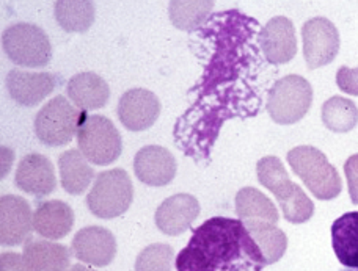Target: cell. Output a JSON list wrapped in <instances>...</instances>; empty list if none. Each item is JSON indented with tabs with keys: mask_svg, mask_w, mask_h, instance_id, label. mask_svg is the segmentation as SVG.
I'll use <instances>...</instances> for the list:
<instances>
[{
	"mask_svg": "<svg viewBox=\"0 0 358 271\" xmlns=\"http://www.w3.org/2000/svg\"><path fill=\"white\" fill-rule=\"evenodd\" d=\"M267 261L244 221L209 218L176 257L178 271H263Z\"/></svg>",
	"mask_w": 358,
	"mask_h": 271,
	"instance_id": "6da1fadb",
	"label": "cell"
},
{
	"mask_svg": "<svg viewBox=\"0 0 358 271\" xmlns=\"http://www.w3.org/2000/svg\"><path fill=\"white\" fill-rule=\"evenodd\" d=\"M258 180L268 191L273 193L283 210L286 221L292 224L306 223L315 214V204L306 193L294 184L278 157H263L257 163Z\"/></svg>",
	"mask_w": 358,
	"mask_h": 271,
	"instance_id": "7a4b0ae2",
	"label": "cell"
},
{
	"mask_svg": "<svg viewBox=\"0 0 358 271\" xmlns=\"http://www.w3.org/2000/svg\"><path fill=\"white\" fill-rule=\"evenodd\" d=\"M287 163L302 179L308 190L321 201H330L340 195L343 182L336 168L322 151L313 146H297L287 152Z\"/></svg>",
	"mask_w": 358,
	"mask_h": 271,
	"instance_id": "3957f363",
	"label": "cell"
},
{
	"mask_svg": "<svg viewBox=\"0 0 358 271\" xmlns=\"http://www.w3.org/2000/svg\"><path fill=\"white\" fill-rule=\"evenodd\" d=\"M87 118L85 112L76 108L65 96H55L35 116V135L41 143L50 147L65 146L79 133Z\"/></svg>",
	"mask_w": 358,
	"mask_h": 271,
	"instance_id": "277c9868",
	"label": "cell"
},
{
	"mask_svg": "<svg viewBox=\"0 0 358 271\" xmlns=\"http://www.w3.org/2000/svg\"><path fill=\"white\" fill-rule=\"evenodd\" d=\"M132 198L134 186L129 174L123 168H113L96 176L87 196V205L94 217L112 219L126 214Z\"/></svg>",
	"mask_w": 358,
	"mask_h": 271,
	"instance_id": "5b68a950",
	"label": "cell"
},
{
	"mask_svg": "<svg viewBox=\"0 0 358 271\" xmlns=\"http://www.w3.org/2000/svg\"><path fill=\"white\" fill-rule=\"evenodd\" d=\"M313 104V87L302 75H286L268 89L267 113L273 122L283 126L296 124L308 113Z\"/></svg>",
	"mask_w": 358,
	"mask_h": 271,
	"instance_id": "8992f818",
	"label": "cell"
},
{
	"mask_svg": "<svg viewBox=\"0 0 358 271\" xmlns=\"http://www.w3.org/2000/svg\"><path fill=\"white\" fill-rule=\"evenodd\" d=\"M2 46L10 60L24 68H44L52 58L46 31L30 22H17L5 29Z\"/></svg>",
	"mask_w": 358,
	"mask_h": 271,
	"instance_id": "52a82bcc",
	"label": "cell"
},
{
	"mask_svg": "<svg viewBox=\"0 0 358 271\" xmlns=\"http://www.w3.org/2000/svg\"><path fill=\"white\" fill-rule=\"evenodd\" d=\"M78 145L88 162L99 166L113 163L123 151V141L117 126L102 115L88 116L79 129Z\"/></svg>",
	"mask_w": 358,
	"mask_h": 271,
	"instance_id": "ba28073f",
	"label": "cell"
},
{
	"mask_svg": "<svg viewBox=\"0 0 358 271\" xmlns=\"http://www.w3.org/2000/svg\"><path fill=\"white\" fill-rule=\"evenodd\" d=\"M303 57L310 69L322 68L340 52V31L327 17H313L302 27Z\"/></svg>",
	"mask_w": 358,
	"mask_h": 271,
	"instance_id": "9c48e42d",
	"label": "cell"
},
{
	"mask_svg": "<svg viewBox=\"0 0 358 271\" xmlns=\"http://www.w3.org/2000/svg\"><path fill=\"white\" fill-rule=\"evenodd\" d=\"M161 115V101L145 88H132L120 98L118 118L127 131L143 132L155 126Z\"/></svg>",
	"mask_w": 358,
	"mask_h": 271,
	"instance_id": "30bf717a",
	"label": "cell"
},
{
	"mask_svg": "<svg viewBox=\"0 0 358 271\" xmlns=\"http://www.w3.org/2000/svg\"><path fill=\"white\" fill-rule=\"evenodd\" d=\"M76 259L92 267H107L117 256V240L110 230L102 226H88L80 229L71 242Z\"/></svg>",
	"mask_w": 358,
	"mask_h": 271,
	"instance_id": "8fae6325",
	"label": "cell"
},
{
	"mask_svg": "<svg viewBox=\"0 0 358 271\" xmlns=\"http://www.w3.org/2000/svg\"><path fill=\"white\" fill-rule=\"evenodd\" d=\"M34 228L30 204L16 195H3L0 199V242L3 247H17L29 242Z\"/></svg>",
	"mask_w": 358,
	"mask_h": 271,
	"instance_id": "7c38bea8",
	"label": "cell"
},
{
	"mask_svg": "<svg viewBox=\"0 0 358 271\" xmlns=\"http://www.w3.org/2000/svg\"><path fill=\"white\" fill-rule=\"evenodd\" d=\"M259 47L268 64L289 63L297 54L296 29L291 19L275 16L259 34Z\"/></svg>",
	"mask_w": 358,
	"mask_h": 271,
	"instance_id": "4fadbf2b",
	"label": "cell"
},
{
	"mask_svg": "<svg viewBox=\"0 0 358 271\" xmlns=\"http://www.w3.org/2000/svg\"><path fill=\"white\" fill-rule=\"evenodd\" d=\"M5 83L13 101L22 107H35L54 93L59 85V75L11 69L6 74Z\"/></svg>",
	"mask_w": 358,
	"mask_h": 271,
	"instance_id": "5bb4252c",
	"label": "cell"
},
{
	"mask_svg": "<svg viewBox=\"0 0 358 271\" xmlns=\"http://www.w3.org/2000/svg\"><path fill=\"white\" fill-rule=\"evenodd\" d=\"M176 159L162 146H143L134 157V173L137 179L150 186L169 185L176 176Z\"/></svg>",
	"mask_w": 358,
	"mask_h": 271,
	"instance_id": "9a60e30c",
	"label": "cell"
},
{
	"mask_svg": "<svg viewBox=\"0 0 358 271\" xmlns=\"http://www.w3.org/2000/svg\"><path fill=\"white\" fill-rule=\"evenodd\" d=\"M200 215V203L187 193L170 196L159 205L155 221L159 230L165 235H181Z\"/></svg>",
	"mask_w": 358,
	"mask_h": 271,
	"instance_id": "2e32d148",
	"label": "cell"
},
{
	"mask_svg": "<svg viewBox=\"0 0 358 271\" xmlns=\"http://www.w3.org/2000/svg\"><path fill=\"white\" fill-rule=\"evenodd\" d=\"M15 182L19 190L29 195L48 196L57 186L54 163L43 154H29L17 165Z\"/></svg>",
	"mask_w": 358,
	"mask_h": 271,
	"instance_id": "e0dca14e",
	"label": "cell"
},
{
	"mask_svg": "<svg viewBox=\"0 0 358 271\" xmlns=\"http://www.w3.org/2000/svg\"><path fill=\"white\" fill-rule=\"evenodd\" d=\"M74 226V212L60 199L38 204L34 214V228L36 234L46 240H60L71 232Z\"/></svg>",
	"mask_w": 358,
	"mask_h": 271,
	"instance_id": "ac0fdd59",
	"label": "cell"
},
{
	"mask_svg": "<svg viewBox=\"0 0 358 271\" xmlns=\"http://www.w3.org/2000/svg\"><path fill=\"white\" fill-rule=\"evenodd\" d=\"M66 93L68 98L82 112H92V110L102 108L107 104L110 88L99 74L85 71V73H79L69 79Z\"/></svg>",
	"mask_w": 358,
	"mask_h": 271,
	"instance_id": "d6986e66",
	"label": "cell"
},
{
	"mask_svg": "<svg viewBox=\"0 0 358 271\" xmlns=\"http://www.w3.org/2000/svg\"><path fill=\"white\" fill-rule=\"evenodd\" d=\"M22 256L34 271H68L71 263V251L65 244L41 238L25 242Z\"/></svg>",
	"mask_w": 358,
	"mask_h": 271,
	"instance_id": "ffe728a7",
	"label": "cell"
},
{
	"mask_svg": "<svg viewBox=\"0 0 358 271\" xmlns=\"http://www.w3.org/2000/svg\"><path fill=\"white\" fill-rule=\"evenodd\" d=\"M331 247L340 263L358 270V212H349L331 224Z\"/></svg>",
	"mask_w": 358,
	"mask_h": 271,
	"instance_id": "44dd1931",
	"label": "cell"
},
{
	"mask_svg": "<svg viewBox=\"0 0 358 271\" xmlns=\"http://www.w3.org/2000/svg\"><path fill=\"white\" fill-rule=\"evenodd\" d=\"M59 170L63 190L74 196L85 193L94 179V170L79 149L63 152L59 157Z\"/></svg>",
	"mask_w": 358,
	"mask_h": 271,
	"instance_id": "7402d4cb",
	"label": "cell"
},
{
	"mask_svg": "<svg viewBox=\"0 0 358 271\" xmlns=\"http://www.w3.org/2000/svg\"><path fill=\"white\" fill-rule=\"evenodd\" d=\"M236 214L241 221H278V210L264 193L253 186H245L236 195Z\"/></svg>",
	"mask_w": 358,
	"mask_h": 271,
	"instance_id": "603a6c76",
	"label": "cell"
},
{
	"mask_svg": "<svg viewBox=\"0 0 358 271\" xmlns=\"http://www.w3.org/2000/svg\"><path fill=\"white\" fill-rule=\"evenodd\" d=\"M55 19L69 34H84L94 22V5L88 0H59Z\"/></svg>",
	"mask_w": 358,
	"mask_h": 271,
	"instance_id": "cb8c5ba5",
	"label": "cell"
},
{
	"mask_svg": "<svg viewBox=\"0 0 358 271\" xmlns=\"http://www.w3.org/2000/svg\"><path fill=\"white\" fill-rule=\"evenodd\" d=\"M245 228L258 243L267 261V265L278 262L287 248V238L275 223L268 221H247Z\"/></svg>",
	"mask_w": 358,
	"mask_h": 271,
	"instance_id": "d4e9b609",
	"label": "cell"
},
{
	"mask_svg": "<svg viewBox=\"0 0 358 271\" xmlns=\"http://www.w3.org/2000/svg\"><path fill=\"white\" fill-rule=\"evenodd\" d=\"M321 118L329 131L346 133L358 124V108L350 99L334 96L324 102Z\"/></svg>",
	"mask_w": 358,
	"mask_h": 271,
	"instance_id": "484cf974",
	"label": "cell"
},
{
	"mask_svg": "<svg viewBox=\"0 0 358 271\" xmlns=\"http://www.w3.org/2000/svg\"><path fill=\"white\" fill-rule=\"evenodd\" d=\"M170 19L175 27L181 30H194L200 27L210 15L214 2H170Z\"/></svg>",
	"mask_w": 358,
	"mask_h": 271,
	"instance_id": "4316f807",
	"label": "cell"
},
{
	"mask_svg": "<svg viewBox=\"0 0 358 271\" xmlns=\"http://www.w3.org/2000/svg\"><path fill=\"white\" fill-rule=\"evenodd\" d=\"M173 256V248L170 244H150L137 256L136 271H171Z\"/></svg>",
	"mask_w": 358,
	"mask_h": 271,
	"instance_id": "83f0119b",
	"label": "cell"
},
{
	"mask_svg": "<svg viewBox=\"0 0 358 271\" xmlns=\"http://www.w3.org/2000/svg\"><path fill=\"white\" fill-rule=\"evenodd\" d=\"M336 85L343 93L358 96V68L350 69L348 66H341L338 69Z\"/></svg>",
	"mask_w": 358,
	"mask_h": 271,
	"instance_id": "f1b7e54d",
	"label": "cell"
},
{
	"mask_svg": "<svg viewBox=\"0 0 358 271\" xmlns=\"http://www.w3.org/2000/svg\"><path fill=\"white\" fill-rule=\"evenodd\" d=\"M344 173H346L350 201L358 204V154L350 156L344 163Z\"/></svg>",
	"mask_w": 358,
	"mask_h": 271,
	"instance_id": "f546056e",
	"label": "cell"
},
{
	"mask_svg": "<svg viewBox=\"0 0 358 271\" xmlns=\"http://www.w3.org/2000/svg\"><path fill=\"white\" fill-rule=\"evenodd\" d=\"M0 271H34L24 256L17 253H3L0 259Z\"/></svg>",
	"mask_w": 358,
	"mask_h": 271,
	"instance_id": "4dcf8cb0",
	"label": "cell"
},
{
	"mask_svg": "<svg viewBox=\"0 0 358 271\" xmlns=\"http://www.w3.org/2000/svg\"><path fill=\"white\" fill-rule=\"evenodd\" d=\"M13 160H15V154H11L10 157H3V171H2V176L3 177L6 176V173H8V165H6V163L13 165Z\"/></svg>",
	"mask_w": 358,
	"mask_h": 271,
	"instance_id": "1f68e13d",
	"label": "cell"
},
{
	"mask_svg": "<svg viewBox=\"0 0 358 271\" xmlns=\"http://www.w3.org/2000/svg\"><path fill=\"white\" fill-rule=\"evenodd\" d=\"M68 271H96V270H93V268H88V267H85V265H74V267H71L69 268Z\"/></svg>",
	"mask_w": 358,
	"mask_h": 271,
	"instance_id": "d6a6232c",
	"label": "cell"
},
{
	"mask_svg": "<svg viewBox=\"0 0 358 271\" xmlns=\"http://www.w3.org/2000/svg\"><path fill=\"white\" fill-rule=\"evenodd\" d=\"M343 271H358V270H355V268H349V270H343Z\"/></svg>",
	"mask_w": 358,
	"mask_h": 271,
	"instance_id": "836d02e7",
	"label": "cell"
}]
</instances>
